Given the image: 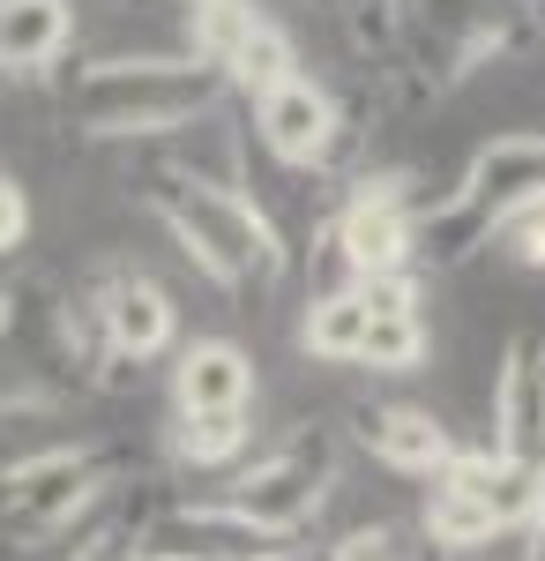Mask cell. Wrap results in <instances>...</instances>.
<instances>
[{"mask_svg":"<svg viewBox=\"0 0 545 561\" xmlns=\"http://www.w3.org/2000/svg\"><path fill=\"white\" fill-rule=\"evenodd\" d=\"M150 210L165 217L179 255L217 285H269L285 270L277 225L254 210L247 195H232V187H217L202 173H158L150 180Z\"/></svg>","mask_w":545,"mask_h":561,"instance_id":"7a4b0ae2","label":"cell"},{"mask_svg":"<svg viewBox=\"0 0 545 561\" xmlns=\"http://www.w3.org/2000/svg\"><path fill=\"white\" fill-rule=\"evenodd\" d=\"M359 293H367V307H374V330H367V352H359V367H381V375H396V367H419V359H426L419 285H411V277H367Z\"/></svg>","mask_w":545,"mask_h":561,"instance_id":"5bb4252c","label":"cell"},{"mask_svg":"<svg viewBox=\"0 0 545 561\" xmlns=\"http://www.w3.org/2000/svg\"><path fill=\"white\" fill-rule=\"evenodd\" d=\"M523 561H545V494H538V517H531V554Z\"/></svg>","mask_w":545,"mask_h":561,"instance_id":"484cf974","label":"cell"},{"mask_svg":"<svg viewBox=\"0 0 545 561\" xmlns=\"http://www.w3.org/2000/svg\"><path fill=\"white\" fill-rule=\"evenodd\" d=\"M329 486H336V442L322 427H299L285 449H269L254 472L232 479V510L262 531H277V539H292L299 524H314Z\"/></svg>","mask_w":545,"mask_h":561,"instance_id":"8992f818","label":"cell"},{"mask_svg":"<svg viewBox=\"0 0 545 561\" xmlns=\"http://www.w3.org/2000/svg\"><path fill=\"white\" fill-rule=\"evenodd\" d=\"M23 232H31V203H23V187H15V180L0 173V255H8Z\"/></svg>","mask_w":545,"mask_h":561,"instance_id":"603a6c76","label":"cell"},{"mask_svg":"<svg viewBox=\"0 0 545 561\" xmlns=\"http://www.w3.org/2000/svg\"><path fill=\"white\" fill-rule=\"evenodd\" d=\"M76 38V8L68 0H0V68L38 76L53 68Z\"/></svg>","mask_w":545,"mask_h":561,"instance_id":"9a60e30c","label":"cell"},{"mask_svg":"<svg viewBox=\"0 0 545 561\" xmlns=\"http://www.w3.org/2000/svg\"><path fill=\"white\" fill-rule=\"evenodd\" d=\"M68 561H135V539H127V531H90Z\"/></svg>","mask_w":545,"mask_h":561,"instance_id":"d4e9b609","label":"cell"},{"mask_svg":"<svg viewBox=\"0 0 545 561\" xmlns=\"http://www.w3.org/2000/svg\"><path fill=\"white\" fill-rule=\"evenodd\" d=\"M538 195H545V135H494V142L463 165V180L449 187V203L419 217V248H411V255L449 270V262H463L478 240L508 232Z\"/></svg>","mask_w":545,"mask_h":561,"instance_id":"3957f363","label":"cell"},{"mask_svg":"<svg viewBox=\"0 0 545 561\" xmlns=\"http://www.w3.org/2000/svg\"><path fill=\"white\" fill-rule=\"evenodd\" d=\"M367 330H374V307H367V293H359V285H344V293H322V300L306 307L299 345L314 352V359H351V367H359Z\"/></svg>","mask_w":545,"mask_h":561,"instance_id":"2e32d148","label":"cell"},{"mask_svg":"<svg viewBox=\"0 0 545 561\" xmlns=\"http://www.w3.org/2000/svg\"><path fill=\"white\" fill-rule=\"evenodd\" d=\"M254 23H262V8L254 0H195V15H187V38H195V60L224 76V60L254 38Z\"/></svg>","mask_w":545,"mask_h":561,"instance_id":"ac0fdd59","label":"cell"},{"mask_svg":"<svg viewBox=\"0 0 545 561\" xmlns=\"http://www.w3.org/2000/svg\"><path fill=\"white\" fill-rule=\"evenodd\" d=\"M254 128L285 165H322L336 150V98L314 76H285L277 90L254 98Z\"/></svg>","mask_w":545,"mask_h":561,"instance_id":"30bf717a","label":"cell"},{"mask_svg":"<svg viewBox=\"0 0 545 561\" xmlns=\"http://www.w3.org/2000/svg\"><path fill=\"white\" fill-rule=\"evenodd\" d=\"M285 76H299L292 38H285V31H277L269 15H262V23H254V38L240 45L232 60H224V83H240L247 98H262V90H277V83H285Z\"/></svg>","mask_w":545,"mask_h":561,"instance_id":"d6986e66","label":"cell"},{"mask_svg":"<svg viewBox=\"0 0 545 561\" xmlns=\"http://www.w3.org/2000/svg\"><path fill=\"white\" fill-rule=\"evenodd\" d=\"M419 248V210H411V180L374 173L351 187V203L336 210V255L351 262V277H404V262Z\"/></svg>","mask_w":545,"mask_h":561,"instance_id":"52a82bcc","label":"cell"},{"mask_svg":"<svg viewBox=\"0 0 545 561\" xmlns=\"http://www.w3.org/2000/svg\"><path fill=\"white\" fill-rule=\"evenodd\" d=\"M0 337H8V300H0Z\"/></svg>","mask_w":545,"mask_h":561,"instance_id":"4316f807","label":"cell"},{"mask_svg":"<svg viewBox=\"0 0 545 561\" xmlns=\"http://www.w3.org/2000/svg\"><path fill=\"white\" fill-rule=\"evenodd\" d=\"M359 434H367V449L389 472H411V479H441L449 457H456L449 427L433 412H419V404H374V412H359Z\"/></svg>","mask_w":545,"mask_h":561,"instance_id":"7c38bea8","label":"cell"},{"mask_svg":"<svg viewBox=\"0 0 545 561\" xmlns=\"http://www.w3.org/2000/svg\"><path fill=\"white\" fill-rule=\"evenodd\" d=\"M508 240H515V262H523V270H545V195L508 225Z\"/></svg>","mask_w":545,"mask_h":561,"instance_id":"7402d4cb","label":"cell"},{"mask_svg":"<svg viewBox=\"0 0 545 561\" xmlns=\"http://www.w3.org/2000/svg\"><path fill=\"white\" fill-rule=\"evenodd\" d=\"M38 412V389L23 382V375H0V427H15V420H31Z\"/></svg>","mask_w":545,"mask_h":561,"instance_id":"cb8c5ba5","label":"cell"},{"mask_svg":"<svg viewBox=\"0 0 545 561\" xmlns=\"http://www.w3.org/2000/svg\"><path fill=\"white\" fill-rule=\"evenodd\" d=\"M254 397V367L240 345H224V337H202V345L179 352V367H172V404H179V420H195V412H247Z\"/></svg>","mask_w":545,"mask_h":561,"instance_id":"4fadbf2b","label":"cell"},{"mask_svg":"<svg viewBox=\"0 0 545 561\" xmlns=\"http://www.w3.org/2000/svg\"><path fill=\"white\" fill-rule=\"evenodd\" d=\"M494 449L523 472H545V337H515L494 382Z\"/></svg>","mask_w":545,"mask_h":561,"instance_id":"9c48e42d","label":"cell"},{"mask_svg":"<svg viewBox=\"0 0 545 561\" xmlns=\"http://www.w3.org/2000/svg\"><path fill=\"white\" fill-rule=\"evenodd\" d=\"M247 412H195V420H179L172 427V449L187 457V465H232L240 449H247Z\"/></svg>","mask_w":545,"mask_h":561,"instance_id":"ffe728a7","label":"cell"},{"mask_svg":"<svg viewBox=\"0 0 545 561\" xmlns=\"http://www.w3.org/2000/svg\"><path fill=\"white\" fill-rule=\"evenodd\" d=\"M142 554H165V561H285L292 539H277V531L247 524L232 502H217V510H172V517H158L150 539H142Z\"/></svg>","mask_w":545,"mask_h":561,"instance_id":"ba28073f","label":"cell"},{"mask_svg":"<svg viewBox=\"0 0 545 561\" xmlns=\"http://www.w3.org/2000/svg\"><path fill=\"white\" fill-rule=\"evenodd\" d=\"M426 539L441 547V554H471V547H486V539H501V524H494V510L486 502H471V494H456V486H441L433 479V494H426Z\"/></svg>","mask_w":545,"mask_h":561,"instance_id":"e0dca14e","label":"cell"},{"mask_svg":"<svg viewBox=\"0 0 545 561\" xmlns=\"http://www.w3.org/2000/svg\"><path fill=\"white\" fill-rule=\"evenodd\" d=\"M329 561H411V547H404V531H389V524H359V531H344L329 547Z\"/></svg>","mask_w":545,"mask_h":561,"instance_id":"44dd1931","label":"cell"},{"mask_svg":"<svg viewBox=\"0 0 545 561\" xmlns=\"http://www.w3.org/2000/svg\"><path fill=\"white\" fill-rule=\"evenodd\" d=\"M135 561H165V554H135Z\"/></svg>","mask_w":545,"mask_h":561,"instance_id":"83f0119b","label":"cell"},{"mask_svg":"<svg viewBox=\"0 0 545 561\" xmlns=\"http://www.w3.org/2000/svg\"><path fill=\"white\" fill-rule=\"evenodd\" d=\"M105 479H113L105 449H38V457H23L0 479V539L38 547L53 531H68L105 494Z\"/></svg>","mask_w":545,"mask_h":561,"instance_id":"5b68a950","label":"cell"},{"mask_svg":"<svg viewBox=\"0 0 545 561\" xmlns=\"http://www.w3.org/2000/svg\"><path fill=\"white\" fill-rule=\"evenodd\" d=\"M217 98H224V76L202 60H97L76 76L68 113L97 142H135V135H172L202 121Z\"/></svg>","mask_w":545,"mask_h":561,"instance_id":"6da1fadb","label":"cell"},{"mask_svg":"<svg viewBox=\"0 0 545 561\" xmlns=\"http://www.w3.org/2000/svg\"><path fill=\"white\" fill-rule=\"evenodd\" d=\"M97 337L105 352L135 367V359H158L172 345V293L158 277H142V270H120V277H105V293H97Z\"/></svg>","mask_w":545,"mask_h":561,"instance_id":"8fae6325","label":"cell"},{"mask_svg":"<svg viewBox=\"0 0 545 561\" xmlns=\"http://www.w3.org/2000/svg\"><path fill=\"white\" fill-rule=\"evenodd\" d=\"M389 15L433 83H463L531 31V0H389Z\"/></svg>","mask_w":545,"mask_h":561,"instance_id":"277c9868","label":"cell"}]
</instances>
